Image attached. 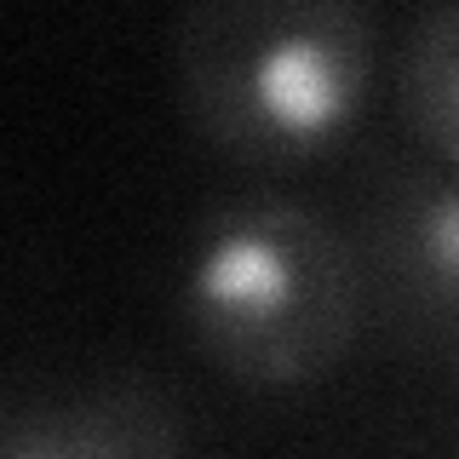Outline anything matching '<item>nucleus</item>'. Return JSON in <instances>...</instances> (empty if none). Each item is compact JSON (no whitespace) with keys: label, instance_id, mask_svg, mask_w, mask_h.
<instances>
[{"label":"nucleus","instance_id":"obj_1","mask_svg":"<svg viewBox=\"0 0 459 459\" xmlns=\"http://www.w3.org/2000/svg\"><path fill=\"white\" fill-rule=\"evenodd\" d=\"M172 305L224 379L299 391L351 356L368 316V264L322 207L253 190L195 219Z\"/></svg>","mask_w":459,"mask_h":459},{"label":"nucleus","instance_id":"obj_3","mask_svg":"<svg viewBox=\"0 0 459 459\" xmlns=\"http://www.w3.org/2000/svg\"><path fill=\"white\" fill-rule=\"evenodd\" d=\"M373 281L420 333L459 339V172L396 167L373 201Z\"/></svg>","mask_w":459,"mask_h":459},{"label":"nucleus","instance_id":"obj_4","mask_svg":"<svg viewBox=\"0 0 459 459\" xmlns=\"http://www.w3.org/2000/svg\"><path fill=\"white\" fill-rule=\"evenodd\" d=\"M178 408L143 379L0 408V459H184Z\"/></svg>","mask_w":459,"mask_h":459},{"label":"nucleus","instance_id":"obj_2","mask_svg":"<svg viewBox=\"0 0 459 459\" xmlns=\"http://www.w3.org/2000/svg\"><path fill=\"white\" fill-rule=\"evenodd\" d=\"M379 12L362 0H201L172 18V86L201 138L247 167H310L368 121Z\"/></svg>","mask_w":459,"mask_h":459},{"label":"nucleus","instance_id":"obj_5","mask_svg":"<svg viewBox=\"0 0 459 459\" xmlns=\"http://www.w3.org/2000/svg\"><path fill=\"white\" fill-rule=\"evenodd\" d=\"M391 109L425 167L459 172V0L413 12L391 47Z\"/></svg>","mask_w":459,"mask_h":459}]
</instances>
